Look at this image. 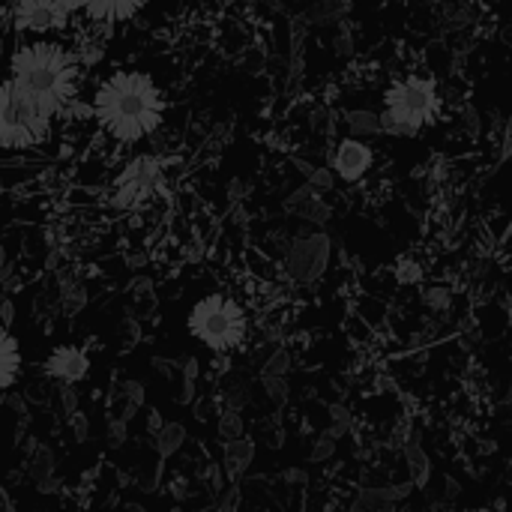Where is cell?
<instances>
[{
	"instance_id": "6da1fadb",
	"label": "cell",
	"mask_w": 512,
	"mask_h": 512,
	"mask_svg": "<svg viewBox=\"0 0 512 512\" xmlns=\"http://www.w3.org/2000/svg\"><path fill=\"white\" fill-rule=\"evenodd\" d=\"M93 117L108 138L120 144H138L162 126L165 93L147 72L114 69L96 87Z\"/></svg>"
},
{
	"instance_id": "7a4b0ae2",
	"label": "cell",
	"mask_w": 512,
	"mask_h": 512,
	"mask_svg": "<svg viewBox=\"0 0 512 512\" xmlns=\"http://www.w3.org/2000/svg\"><path fill=\"white\" fill-rule=\"evenodd\" d=\"M9 72H12L9 78L15 84H21L24 90L45 96V99L57 102L60 108H66L78 93L81 66L66 45L48 42V39H33V42H24L21 48H15V54L9 57Z\"/></svg>"
},
{
	"instance_id": "3957f363",
	"label": "cell",
	"mask_w": 512,
	"mask_h": 512,
	"mask_svg": "<svg viewBox=\"0 0 512 512\" xmlns=\"http://www.w3.org/2000/svg\"><path fill=\"white\" fill-rule=\"evenodd\" d=\"M63 108L45 96H36L15 84L0 81V147L3 150H33L51 138L54 120Z\"/></svg>"
},
{
	"instance_id": "277c9868",
	"label": "cell",
	"mask_w": 512,
	"mask_h": 512,
	"mask_svg": "<svg viewBox=\"0 0 512 512\" xmlns=\"http://www.w3.org/2000/svg\"><path fill=\"white\" fill-rule=\"evenodd\" d=\"M441 114V96L432 78L408 75L396 81L384 93V111H381V132L393 135H417L426 126H432Z\"/></svg>"
},
{
	"instance_id": "5b68a950",
	"label": "cell",
	"mask_w": 512,
	"mask_h": 512,
	"mask_svg": "<svg viewBox=\"0 0 512 512\" xmlns=\"http://www.w3.org/2000/svg\"><path fill=\"white\" fill-rule=\"evenodd\" d=\"M189 333L213 351H234L246 339V312L237 300L210 294L192 306Z\"/></svg>"
},
{
	"instance_id": "8992f818",
	"label": "cell",
	"mask_w": 512,
	"mask_h": 512,
	"mask_svg": "<svg viewBox=\"0 0 512 512\" xmlns=\"http://www.w3.org/2000/svg\"><path fill=\"white\" fill-rule=\"evenodd\" d=\"M159 186H162V168H159V162L141 156V159L129 162L123 168V174L117 177V183H114V201L120 207H138V204L150 201L159 192Z\"/></svg>"
},
{
	"instance_id": "52a82bcc",
	"label": "cell",
	"mask_w": 512,
	"mask_h": 512,
	"mask_svg": "<svg viewBox=\"0 0 512 512\" xmlns=\"http://www.w3.org/2000/svg\"><path fill=\"white\" fill-rule=\"evenodd\" d=\"M12 24L18 33H30V36H48L54 30H63L69 24V15H63L60 9H54L45 0H15L12 9Z\"/></svg>"
},
{
	"instance_id": "ba28073f",
	"label": "cell",
	"mask_w": 512,
	"mask_h": 512,
	"mask_svg": "<svg viewBox=\"0 0 512 512\" xmlns=\"http://www.w3.org/2000/svg\"><path fill=\"white\" fill-rule=\"evenodd\" d=\"M372 162H375L372 147L363 144L360 138H345V141H339V147H336V153H333V171H336V177L345 180V183H360V180L369 174Z\"/></svg>"
},
{
	"instance_id": "9c48e42d",
	"label": "cell",
	"mask_w": 512,
	"mask_h": 512,
	"mask_svg": "<svg viewBox=\"0 0 512 512\" xmlns=\"http://www.w3.org/2000/svg\"><path fill=\"white\" fill-rule=\"evenodd\" d=\"M147 0H81V12L99 24H123L135 18Z\"/></svg>"
},
{
	"instance_id": "30bf717a",
	"label": "cell",
	"mask_w": 512,
	"mask_h": 512,
	"mask_svg": "<svg viewBox=\"0 0 512 512\" xmlns=\"http://www.w3.org/2000/svg\"><path fill=\"white\" fill-rule=\"evenodd\" d=\"M87 369H90V363L78 348H57L45 363V372L57 381H66V384L81 381L87 375Z\"/></svg>"
},
{
	"instance_id": "8fae6325",
	"label": "cell",
	"mask_w": 512,
	"mask_h": 512,
	"mask_svg": "<svg viewBox=\"0 0 512 512\" xmlns=\"http://www.w3.org/2000/svg\"><path fill=\"white\" fill-rule=\"evenodd\" d=\"M21 372V351L18 342L0 327V390H9Z\"/></svg>"
},
{
	"instance_id": "7c38bea8",
	"label": "cell",
	"mask_w": 512,
	"mask_h": 512,
	"mask_svg": "<svg viewBox=\"0 0 512 512\" xmlns=\"http://www.w3.org/2000/svg\"><path fill=\"white\" fill-rule=\"evenodd\" d=\"M351 129L357 132H381V120L375 114H351Z\"/></svg>"
},
{
	"instance_id": "4fadbf2b",
	"label": "cell",
	"mask_w": 512,
	"mask_h": 512,
	"mask_svg": "<svg viewBox=\"0 0 512 512\" xmlns=\"http://www.w3.org/2000/svg\"><path fill=\"white\" fill-rule=\"evenodd\" d=\"M45 3H51L54 9H60L63 15H75V12H81V0H45Z\"/></svg>"
},
{
	"instance_id": "5bb4252c",
	"label": "cell",
	"mask_w": 512,
	"mask_h": 512,
	"mask_svg": "<svg viewBox=\"0 0 512 512\" xmlns=\"http://www.w3.org/2000/svg\"><path fill=\"white\" fill-rule=\"evenodd\" d=\"M0 21H3V9H0Z\"/></svg>"
}]
</instances>
